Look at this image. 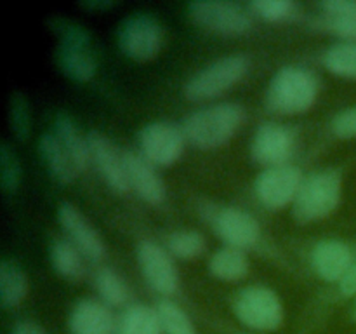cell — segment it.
<instances>
[{"mask_svg":"<svg viewBox=\"0 0 356 334\" xmlns=\"http://www.w3.org/2000/svg\"><path fill=\"white\" fill-rule=\"evenodd\" d=\"M188 14L204 30L225 37H238L252 28L250 10L229 0H198L188 6Z\"/></svg>","mask_w":356,"mask_h":334,"instance_id":"obj_7","label":"cell"},{"mask_svg":"<svg viewBox=\"0 0 356 334\" xmlns=\"http://www.w3.org/2000/svg\"><path fill=\"white\" fill-rule=\"evenodd\" d=\"M305 174L298 166L268 167L259 173L254 183V191L261 205L270 211H280L287 205L294 204L299 193Z\"/></svg>","mask_w":356,"mask_h":334,"instance_id":"obj_10","label":"cell"},{"mask_svg":"<svg viewBox=\"0 0 356 334\" xmlns=\"http://www.w3.org/2000/svg\"><path fill=\"white\" fill-rule=\"evenodd\" d=\"M118 47L132 61H152L163 47L162 24L148 14L127 16L118 26Z\"/></svg>","mask_w":356,"mask_h":334,"instance_id":"obj_8","label":"cell"},{"mask_svg":"<svg viewBox=\"0 0 356 334\" xmlns=\"http://www.w3.org/2000/svg\"><path fill=\"white\" fill-rule=\"evenodd\" d=\"M28 294V277L23 268L10 260L0 263V303L3 308H16Z\"/></svg>","mask_w":356,"mask_h":334,"instance_id":"obj_23","label":"cell"},{"mask_svg":"<svg viewBox=\"0 0 356 334\" xmlns=\"http://www.w3.org/2000/svg\"><path fill=\"white\" fill-rule=\"evenodd\" d=\"M30 106L21 94H13L9 100V125L17 139H26L30 134Z\"/></svg>","mask_w":356,"mask_h":334,"instance_id":"obj_32","label":"cell"},{"mask_svg":"<svg viewBox=\"0 0 356 334\" xmlns=\"http://www.w3.org/2000/svg\"><path fill=\"white\" fill-rule=\"evenodd\" d=\"M52 132L58 136L61 145L65 146L66 152L70 153L76 170H79V173H83L90 162V150L87 136H83L82 132L79 131V127L75 125V122L65 113H59L58 117L54 118Z\"/></svg>","mask_w":356,"mask_h":334,"instance_id":"obj_21","label":"cell"},{"mask_svg":"<svg viewBox=\"0 0 356 334\" xmlns=\"http://www.w3.org/2000/svg\"><path fill=\"white\" fill-rule=\"evenodd\" d=\"M21 181V164L7 143L0 145V184L6 193H14Z\"/></svg>","mask_w":356,"mask_h":334,"instance_id":"obj_31","label":"cell"},{"mask_svg":"<svg viewBox=\"0 0 356 334\" xmlns=\"http://www.w3.org/2000/svg\"><path fill=\"white\" fill-rule=\"evenodd\" d=\"M294 152V136L291 129L277 122H264L257 127L250 145L254 162L268 167L285 166Z\"/></svg>","mask_w":356,"mask_h":334,"instance_id":"obj_13","label":"cell"},{"mask_svg":"<svg viewBox=\"0 0 356 334\" xmlns=\"http://www.w3.org/2000/svg\"><path fill=\"white\" fill-rule=\"evenodd\" d=\"M38 152H40L42 160L47 166L51 176L61 184L73 183L75 177L80 174L70 153L66 152V148L61 145L58 136L52 131L40 136V139H38Z\"/></svg>","mask_w":356,"mask_h":334,"instance_id":"obj_19","label":"cell"},{"mask_svg":"<svg viewBox=\"0 0 356 334\" xmlns=\"http://www.w3.org/2000/svg\"><path fill=\"white\" fill-rule=\"evenodd\" d=\"M163 334H197L188 313L170 299H160L155 306Z\"/></svg>","mask_w":356,"mask_h":334,"instance_id":"obj_28","label":"cell"},{"mask_svg":"<svg viewBox=\"0 0 356 334\" xmlns=\"http://www.w3.org/2000/svg\"><path fill=\"white\" fill-rule=\"evenodd\" d=\"M94 287L101 301L108 306H122L129 299V287L120 275L111 268L103 267L94 273Z\"/></svg>","mask_w":356,"mask_h":334,"instance_id":"obj_27","label":"cell"},{"mask_svg":"<svg viewBox=\"0 0 356 334\" xmlns=\"http://www.w3.org/2000/svg\"><path fill=\"white\" fill-rule=\"evenodd\" d=\"M82 6L87 7V9L103 10L113 7V2H110V0H90V2H82Z\"/></svg>","mask_w":356,"mask_h":334,"instance_id":"obj_36","label":"cell"},{"mask_svg":"<svg viewBox=\"0 0 356 334\" xmlns=\"http://www.w3.org/2000/svg\"><path fill=\"white\" fill-rule=\"evenodd\" d=\"M72 334H113L117 331L110 306L97 299H80L68 317Z\"/></svg>","mask_w":356,"mask_h":334,"instance_id":"obj_18","label":"cell"},{"mask_svg":"<svg viewBox=\"0 0 356 334\" xmlns=\"http://www.w3.org/2000/svg\"><path fill=\"white\" fill-rule=\"evenodd\" d=\"M56 30L59 33L56 65L68 79L89 82L96 75V59L89 47V31L72 21H58Z\"/></svg>","mask_w":356,"mask_h":334,"instance_id":"obj_5","label":"cell"},{"mask_svg":"<svg viewBox=\"0 0 356 334\" xmlns=\"http://www.w3.org/2000/svg\"><path fill=\"white\" fill-rule=\"evenodd\" d=\"M318 7L323 26L330 33L356 42V0H325Z\"/></svg>","mask_w":356,"mask_h":334,"instance_id":"obj_20","label":"cell"},{"mask_svg":"<svg viewBox=\"0 0 356 334\" xmlns=\"http://www.w3.org/2000/svg\"><path fill=\"white\" fill-rule=\"evenodd\" d=\"M141 155L155 167H170L181 159L186 145L183 127L174 122H149L138 134Z\"/></svg>","mask_w":356,"mask_h":334,"instance_id":"obj_9","label":"cell"},{"mask_svg":"<svg viewBox=\"0 0 356 334\" xmlns=\"http://www.w3.org/2000/svg\"><path fill=\"white\" fill-rule=\"evenodd\" d=\"M247 253L236 247L225 246L216 250L209 260V271L222 282H238L249 273Z\"/></svg>","mask_w":356,"mask_h":334,"instance_id":"obj_22","label":"cell"},{"mask_svg":"<svg viewBox=\"0 0 356 334\" xmlns=\"http://www.w3.org/2000/svg\"><path fill=\"white\" fill-rule=\"evenodd\" d=\"M49 254H51L52 268L61 277L68 278V280H80L86 273L83 254L68 239L54 240Z\"/></svg>","mask_w":356,"mask_h":334,"instance_id":"obj_25","label":"cell"},{"mask_svg":"<svg viewBox=\"0 0 356 334\" xmlns=\"http://www.w3.org/2000/svg\"><path fill=\"white\" fill-rule=\"evenodd\" d=\"M211 225L226 246L250 249L261 239V226L250 212L240 207H218L209 211Z\"/></svg>","mask_w":356,"mask_h":334,"instance_id":"obj_12","label":"cell"},{"mask_svg":"<svg viewBox=\"0 0 356 334\" xmlns=\"http://www.w3.org/2000/svg\"><path fill=\"white\" fill-rule=\"evenodd\" d=\"M247 9L261 19L278 23V21H287L298 16L299 3L292 0H252Z\"/></svg>","mask_w":356,"mask_h":334,"instance_id":"obj_30","label":"cell"},{"mask_svg":"<svg viewBox=\"0 0 356 334\" xmlns=\"http://www.w3.org/2000/svg\"><path fill=\"white\" fill-rule=\"evenodd\" d=\"M58 221L70 242L83 256L92 261H101L106 256V246L101 235L75 205L63 202L58 209Z\"/></svg>","mask_w":356,"mask_h":334,"instance_id":"obj_15","label":"cell"},{"mask_svg":"<svg viewBox=\"0 0 356 334\" xmlns=\"http://www.w3.org/2000/svg\"><path fill=\"white\" fill-rule=\"evenodd\" d=\"M323 66L343 79H356V42L343 40L323 52Z\"/></svg>","mask_w":356,"mask_h":334,"instance_id":"obj_26","label":"cell"},{"mask_svg":"<svg viewBox=\"0 0 356 334\" xmlns=\"http://www.w3.org/2000/svg\"><path fill=\"white\" fill-rule=\"evenodd\" d=\"M165 249L179 260H193L205 250V237L197 230H177L167 237Z\"/></svg>","mask_w":356,"mask_h":334,"instance_id":"obj_29","label":"cell"},{"mask_svg":"<svg viewBox=\"0 0 356 334\" xmlns=\"http://www.w3.org/2000/svg\"><path fill=\"white\" fill-rule=\"evenodd\" d=\"M236 319L254 331H275L284 324V303L266 285L243 287L233 299Z\"/></svg>","mask_w":356,"mask_h":334,"instance_id":"obj_6","label":"cell"},{"mask_svg":"<svg viewBox=\"0 0 356 334\" xmlns=\"http://www.w3.org/2000/svg\"><path fill=\"white\" fill-rule=\"evenodd\" d=\"M332 132L341 139H353L356 138V106L346 108V110L339 111L334 117Z\"/></svg>","mask_w":356,"mask_h":334,"instance_id":"obj_33","label":"cell"},{"mask_svg":"<svg viewBox=\"0 0 356 334\" xmlns=\"http://www.w3.org/2000/svg\"><path fill=\"white\" fill-rule=\"evenodd\" d=\"M318 80L302 66H284L270 80L266 104L280 115L306 113L318 97Z\"/></svg>","mask_w":356,"mask_h":334,"instance_id":"obj_2","label":"cell"},{"mask_svg":"<svg viewBox=\"0 0 356 334\" xmlns=\"http://www.w3.org/2000/svg\"><path fill=\"white\" fill-rule=\"evenodd\" d=\"M90 150V160L99 170L104 183L117 193H125L131 190L125 169V152H120L118 146L106 134L90 131L87 134Z\"/></svg>","mask_w":356,"mask_h":334,"instance_id":"obj_14","label":"cell"},{"mask_svg":"<svg viewBox=\"0 0 356 334\" xmlns=\"http://www.w3.org/2000/svg\"><path fill=\"white\" fill-rule=\"evenodd\" d=\"M250 61L245 54H228L216 59L195 73L184 86L190 101H207L218 97L242 82L249 73Z\"/></svg>","mask_w":356,"mask_h":334,"instance_id":"obj_4","label":"cell"},{"mask_svg":"<svg viewBox=\"0 0 356 334\" xmlns=\"http://www.w3.org/2000/svg\"><path fill=\"white\" fill-rule=\"evenodd\" d=\"M117 334H163L159 313L148 305H132L122 313Z\"/></svg>","mask_w":356,"mask_h":334,"instance_id":"obj_24","label":"cell"},{"mask_svg":"<svg viewBox=\"0 0 356 334\" xmlns=\"http://www.w3.org/2000/svg\"><path fill=\"white\" fill-rule=\"evenodd\" d=\"M10 334H45V331L40 326H37L35 322L30 320H23V322H17L13 327Z\"/></svg>","mask_w":356,"mask_h":334,"instance_id":"obj_35","label":"cell"},{"mask_svg":"<svg viewBox=\"0 0 356 334\" xmlns=\"http://www.w3.org/2000/svg\"><path fill=\"white\" fill-rule=\"evenodd\" d=\"M125 169H127L129 186L138 193L141 200L149 205H160L165 200V184L156 173L155 166L149 164L141 153L125 152Z\"/></svg>","mask_w":356,"mask_h":334,"instance_id":"obj_16","label":"cell"},{"mask_svg":"<svg viewBox=\"0 0 356 334\" xmlns=\"http://www.w3.org/2000/svg\"><path fill=\"white\" fill-rule=\"evenodd\" d=\"M339 291L341 294L346 296V298L356 296V257L353 260V263H351V267L348 268L346 275L341 278Z\"/></svg>","mask_w":356,"mask_h":334,"instance_id":"obj_34","label":"cell"},{"mask_svg":"<svg viewBox=\"0 0 356 334\" xmlns=\"http://www.w3.org/2000/svg\"><path fill=\"white\" fill-rule=\"evenodd\" d=\"M341 195L343 177L337 170L323 169L308 174L292 204V216L301 225L329 218L339 207Z\"/></svg>","mask_w":356,"mask_h":334,"instance_id":"obj_3","label":"cell"},{"mask_svg":"<svg viewBox=\"0 0 356 334\" xmlns=\"http://www.w3.org/2000/svg\"><path fill=\"white\" fill-rule=\"evenodd\" d=\"M355 315H356V308H355Z\"/></svg>","mask_w":356,"mask_h":334,"instance_id":"obj_37","label":"cell"},{"mask_svg":"<svg viewBox=\"0 0 356 334\" xmlns=\"http://www.w3.org/2000/svg\"><path fill=\"white\" fill-rule=\"evenodd\" d=\"M136 260L143 277L162 296H172L179 287V273L165 247L153 240H141L136 247Z\"/></svg>","mask_w":356,"mask_h":334,"instance_id":"obj_11","label":"cell"},{"mask_svg":"<svg viewBox=\"0 0 356 334\" xmlns=\"http://www.w3.org/2000/svg\"><path fill=\"white\" fill-rule=\"evenodd\" d=\"M245 122V108L233 101L209 104L183 120L186 141L198 150H216L228 145Z\"/></svg>","mask_w":356,"mask_h":334,"instance_id":"obj_1","label":"cell"},{"mask_svg":"<svg viewBox=\"0 0 356 334\" xmlns=\"http://www.w3.org/2000/svg\"><path fill=\"white\" fill-rule=\"evenodd\" d=\"M355 256L350 246L343 240L325 239L315 244L312 249V267L315 273L325 282H337L346 275Z\"/></svg>","mask_w":356,"mask_h":334,"instance_id":"obj_17","label":"cell"}]
</instances>
